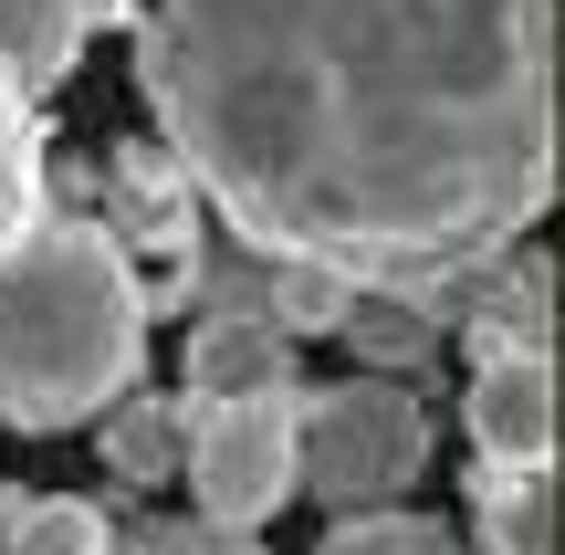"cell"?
Returning <instances> with one entry per match:
<instances>
[{
    "mask_svg": "<svg viewBox=\"0 0 565 555\" xmlns=\"http://www.w3.org/2000/svg\"><path fill=\"white\" fill-rule=\"evenodd\" d=\"M137 84L263 263L429 293L555 210V0H147Z\"/></svg>",
    "mask_w": 565,
    "mask_h": 555,
    "instance_id": "1",
    "label": "cell"
},
{
    "mask_svg": "<svg viewBox=\"0 0 565 555\" xmlns=\"http://www.w3.org/2000/svg\"><path fill=\"white\" fill-rule=\"evenodd\" d=\"M147 367V293L137 263L95 231V210H63L0 263V430L53 440L105 419Z\"/></svg>",
    "mask_w": 565,
    "mask_h": 555,
    "instance_id": "2",
    "label": "cell"
},
{
    "mask_svg": "<svg viewBox=\"0 0 565 555\" xmlns=\"http://www.w3.org/2000/svg\"><path fill=\"white\" fill-rule=\"evenodd\" d=\"M429 451H440V419H429V388H398V377H335V388H303L294 419V493L335 514H387L429 482Z\"/></svg>",
    "mask_w": 565,
    "mask_h": 555,
    "instance_id": "3",
    "label": "cell"
},
{
    "mask_svg": "<svg viewBox=\"0 0 565 555\" xmlns=\"http://www.w3.org/2000/svg\"><path fill=\"white\" fill-rule=\"evenodd\" d=\"M294 419H303V377L294 388H263V398H221V409L189 419V503L200 524L221 535H263V524L294 503Z\"/></svg>",
    "mask_w": 565,
    "mask_h": 555,
    "instance_id": "4",
    "label": "cell"
},
{
    "mask_svg": "<svg viewBox=\"0 0 565 555\" xmlns=\"http://www.w3.org/2000/svg\"><path fill=\"white\" fill-rule=\"evenodd\" d=\"M189 168L168 158V147H147V137H126L116 147V179H105V210H95V231L116 252H147L158 263V284H137L147 293V314H158V293H179L189 284V252H200V231H189Z\"/></svg>",
    "mask_w": 565,
    "mask_h": 555,
    "instance_id": "5",
    "label": "cell"
},
{
    "mask_svg": "<svg viewBox=\"0 0 565 555\" xmlns=\"http://www.w3.org/2000/svg\"><path fill=\"white\" fill-rule=\"evenodd\" d=\"M471 461L492 472H555V356H492L461 388Z\"/></svg>",
    "mask_w": 565,
    "mask_h": 555,
    "instance_id": "6",
    "label": "cell"
},
{
    "mask_svg": "<svg viewBox=\"0 0 565 555\" xmlns=\"http://www.w3.org/2000/svg\"><path fill=\"white\" fill-rule=\"evenodd\" d=\"M263 388H294V335H273L263 293H221V305L189 325L179 398L189 409H221V398H263Z\"/></svg>",
    "mask_w": 565,
    "mask_h": 555,
    "instance_id": "7",
    "label": "cell"
},
{
    "mask_svg": "<svg viewBox=\"0 0 565 555\" xmlns=\"http://www.w3.org/2000/svg\"><path fill=\"white\" fill-rule=\"evenodd\" d=\"M189 398L179 388H126L116 409L95 419V451H105V472L126 482V493H168V472L189 461Z\"/></svg>",
    "mask_w": 565,
    "mask_h": 555,
    "instance_id": "8",
    "label": "cell"
},
{
    "mask_svg": "<svg viewBox=\"0 0 565 555\" xmlns=\"http://www.w3.org/2000/svg\"><path fill=\"white\" fill-rule=\"evenodd\" d=\"M335 335L366 356V377H398V388H429V367H440V325H429L419 293H345Z\"/></svg>",
    "mask_w": 565,
    "mask_h": 555,
    "instance_id": "9",
    "label": "cell"
},
{
    "mask_svg": "<svg viewBox=\"0 0 565 555\" xmlns=\"http://www.w3.org/2000/svg\"><path fill=\"white\" fill-rule=\"evenodd\" d=\"M471 555H555V472H492L471 461Z\"/></svg>",
    "mask_w": 565,
    "mask_h": 555,
    "instance_id": "10",
    "label": "cell"
},
{
    "mask_svg": "<svg viewBox=\"0 0 565 555\" xmlns=\"http://www.w3.org/2000/svg\"><path fill=\"white\" fill-rule=\"evenodd\" d=\"M461 356L492 367V356H555V263H513V284H492L461 325Z\"/></svg>",
    "mask_w": 565,
    "mask_h": 555,
    "instance_id": "11",
    "label": "cell"
},
{
    "mask_svg": "<svg viewBox=\"0 0 565 555\" xmlns=\"http://www.w3.org/2000/svg\"><path fill=\"white\" fill-rule=\"evenodd\" d=\"M74 63H84V0H0V74L32 105L53 95Z\"/></svg>",
    "mask_w": 565,
    "mask_h": 555,
    "instance_id": "12",
    "label": "cell"
},
{
    "mask_svg": "<svg viewBox=\"0 0 565 555\" xmlns=\"http://www.w3.org/2000/svg\"><path fill=\"white\" fill-rule=\"evenodd\" d=\"M42 221H53V210H42V126H32V95L0 74V263H11Z\"/></svg>",
    "mask_w": 565,
    "mask_h": 555,
    "instance_id": "13",
    "label": "cell"
},
{
    "mask_svg": "<svg viewBox=\"0 0 565 555\" xmlns=\"http://www.w3.org/2000/svg\"><path fill=\"white\" fill-rule=\"evenodd\" d=\"M315 555H471V545H461V524H440V514H408V503H387V514H335Z\"/></svg>",
    "mask_w": 565,
    "mask_h": 555,
    "instance_id": "14",
    "label": "cell"
},
{
    "mask_svg": "<svg viewBox=\"0 0 565 555\" xmlns=\"http://www.w3.org/2000/svg\"><path fill=\"white\" fill-rule=\"evenodd\" d=\"M0 555H116V524L95 503H74V493H32L21 524L0 535Z\"/></svg>",
    "mask_w": 565,
    "mask_h": 555,
    "instance_id": "15",
    "label": "cell"
},
{
    "mask_svg": "<svg viewBox=\"0 0 565 555\" xmlns=\"http://www.w3.org/2000/svg\"><path fill=\"white\" fill-rule=\"evenodd\" d=\"M345 293H356V284H335V273H315V263H263V314H273V335H335Z\"/></svg>",
    "mask_w": 565,
    "mask_h": 555,
    "instance_id": "16",
    "label": "cell"
},
{
    "mask_svg": "<svg viewBox=\"0 0 565 555\" xmlns=\"http://www.w3.org/2000/svg\"><path fill=\"white\" fill-rule=\"evenodd\" d=\"M116 555H263V535H221V524H137V535H116Z\"/></svg>",
    "mask_w": 565,
    "mask_h": 555,
    "instance_id": "17",
    "label": "cell"
},
{
    "mask_svg": "<svg viewBox=\"0 0 565 555\" xmlns=\"http://www.w3.org/2000/svg\"><path fill=\"white\" fill-rule=\"evenodd\" d=\"M116 21L137 32V0H84V42H95V32H116Z\"/></svg>",
    "mask_w": 565,
    "mask_h": 555,
    "instance_id": "18",
    "label": "cell"
},
{
    "mask_svg": "<svg viewBox=\"0 0 565 555\" xmlns=\"http://www.w3.org/2000/svg\"><path fill=\"white\" fill-rule=\"evenodd\" d=\"M21 503H32V482H0V535L21 524Z\"/></svg>",
    "mask_w": 565,
    "mask_h": 555,
    "instance_id": "19",
    "label": "cell"
}]
</instances>
